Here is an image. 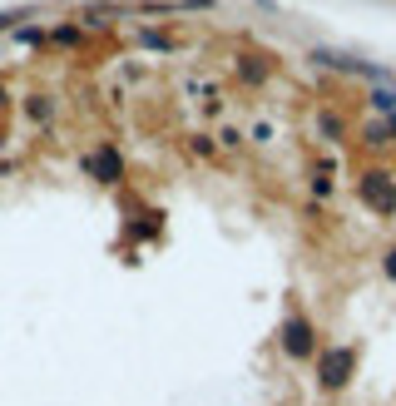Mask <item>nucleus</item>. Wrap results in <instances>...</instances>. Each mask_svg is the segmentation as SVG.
<instances>
[{
    "mask_svg": "<svg viewBox=\"0 0 396 406\" xmlns=\"http://www.w3.org/2000/svg\"><path fill=\"white\" fill-rule=\"evenodd\" d=\"M283 347H288L293 357H307V352H312V327H307V322H288V337H283Z\"/></svg>",
    "mask_w": 396,
    "mask_h": 406,
    "instance_id": "f257e3e1",
    "label": "nucleus"
},
{
    "mask_svg": "<svg viewBox=\"0 0 396 406\" xmlns=\"http://www.w3.org/2000/svg\"><path fill=\"white\" fill-rule=\"evenodd\" d=\"M322 382H327V387H342V382H347V357H342V352H332V357L322 362Z\"/></svg>",
    "mask_w": 396,
    "mask_h": 406,
    "instance_id": "f03ea898",
    "label": "nucleus"
},
{
    "mask_svg": "<svg viewBox=\"0 0 396 406\" xmlns=\"http://www.w3.org/2000/svg\"><path fill=\"white\" fill-rule=\"evenodd\" d=\"M372 109H382V114H392V109H396V95H392V90H377V95H372Z\"/></svg>",
    "mask_w": 396,
    "mask_h": 406,
    "instance_id": "7ed1b4c3",
    "label": "nucleus"
},
{
    "mask_svg": "<svg viewBox=\"0 0 396 406\" xmlns=\"http://www.w3.org/2000/svg\"><path fill=\"white\" fill-rule=\"evenodd\" d=\"M392 129H396V119H392Z\"/></svg>",
    "mask_w": 396,
    "mask_h": 406,
    "instance_id": "20e7f679",
    "label": "nucleus"
}]
</instances>
